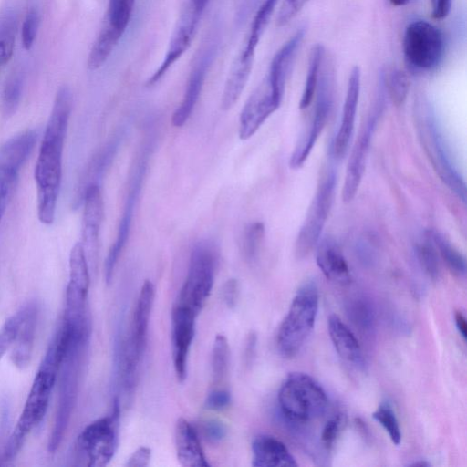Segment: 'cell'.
I'll list each match as a JSON object with an SVG mask.
<instances>
[{"instance_id":"1","label":"cell","mask_w":467,"mask_h":467,"mask_svg":"<svg viewBox=\"0 0 467 467\" xmlns=\"http://www.w3.org/2000/svg\"><path fill=\"white\" fill-rule=\"evenodd\" d=\"M72 93L60 87L46 125L35 167L37 189V216L46 225L53 223L62 179V156L69 118Z\"/></svg>"},{"instance_id":"2","label":"cell","mask_w":467,"mask_h":467,"mask_svg":"<svg viewBox=\"0 0 467 467\" xmlns=\"http://www.w3.org/2000/svg\"><path fill=\"white\" fill-rule=\"evenodd\" d=\"M63 355V343L57 330L36 374L16 427L7 438L1 465L8 463L19 453L27 435L44 419Z\"/></svg>"},{"instance_id":"3","label":"cell","mask_w":467,"mask_h":467,"mask_svg":"<svg viewBox=\"0 0 467 467\" xmlns=\"http://www.w3.org/2000/svg\"><path fill=\"white\" fill-rule=\"evenodd\" d=\"M63 355L57 384V402L54 425L48 440V451L54 453L60 446L67 430L78 393L83 361L90 335L59 327Z\"/></svg>"},{"instance_id":"4","label":"cell","mask_w":467,"mask_h":467,"mask_svg":"<svg viewBox=\"0 0 467 467\" xmlns=\"http://www.w3.org/2000/svg\"><path fill=\"white\" fill-rule=\"evenodd\" d=\"M319 293L314 282H306L296 293L276 337L280 354L295 357L304 346L315 326Z\"/></svg>"},{"instance_id":"5","label":"cell","mask_w":467,"mask_h":467,"mask_svg":"<svg viewBox=\"0 0 467 467\" xmlns=\"http://www.w3.org/2000/svg\"><path fill=\"white\" fill-rule=\"evenodd\" d=\"M327 402L321 385L303 372L287 375L278 392L280 410L293 421L306 422L320 418L327 410Z\"/></svg>"},{"instance_id":"6","label":"cell","mask_w":467,"mask_h":467,"mask_svg":"<svg viewBox=\"0 0 467 467\" xmlns=\"http://www.w3.org/2000/svg\"><path fill=\"white\" fill-rule=\"evenodd\" d=\"M119 401L114 399L111 413L89 423L78 435L75 446L78 465L106 466L119 442Z\"/></svg>"},{"instance_id":"7","label":"cell","mask_w":467,"mask_h":467,"mask_svg":"<svg viewBox=\"0 0 467 467\" xmlns=\"http://www.w3.org/2000/svg\"><path fill=\"white\" fill-rule=\"evenodd\" d=\"M217 258V251L213 244L201 242L194 246L175 306L188 309L198 317L213 288Z\"/></svg>"},{"instance_id":"8","label":"cell","mask_w":467,"mask_h":467,"mask_svg":"<svg viewBox=\"0 0 467 467\" xmlns=\"http://www.w3.org/2000/svg\"><path fill=\"white\" fill-rule=\"evenodd\" d=\"M402 47L407 65L414 71L427 72L435 69L442 61L445 39L434 25L416 20L407 26Z\"/></svg>"},{"instance_id":"9","label":"cell","mask_w":467,"mask_h":467,"mask_svg":"<svg viewBox=\"0 0 467 467\" xmlns=\"http://www.w3.org/2000/svg\"><path fill=\"white\" fill-rule=\"evenodd\" d=\"M421 111L417 117V123L424 149L441 179L459 199L465 202L464 180L454 166L436 117L429 108H424Z\"/></svg>"},{"instance_id":"10","label":"cell","mask_w":467,"mask_h":467,"mask_svg":"<svg viewBox=\"0 0 467 467\" xmlns=\"http://www.w3.org/2000/svg\"><path fill=\"white\" fill-rule=\"evenodd\" d=\"M334 80L333 67L330 61L324 57L315 94L313 116L307 131L291 154L289 165L292 169H298L304 165L327 122L333 105Z\"/></svg>"},{"instance_id":"11","label":"cell","mask_w":467,"mask_h":467,"mask_svg":"<svg viewBox=\"0 0 467 467\" xmlns=\"http://www.w3.org/2000/svg\"><path fill=\"white\" fill-rule=\"evenodd\" d=\"M336 175L330 170L320 181L296 240V253L307 254L319 242L334 199Z\"/></svg>"},{"instance_id":"12","label":"cell","mask_w":467,"mask_h":467,"mask_svg":"<svg viewBox=\"0 0 467 467\" xmlns=\"http://www.w3.org/2000/svg\"><path fill=\"white\" fill-rule=\"evenodd\" d=\"M150 149V148L148 146L140 151L130 173L129 189L119 223L118 234L105 260V279L108 284L110 283L112 279L114 269L129 238L135 205L141 191L142 182L148 165Z\"/></svg>"},{"instance_id":"13","label":"cell","mask_w":467,"mask_h":467,"mask_svg":"<svg viewBox=\"0 0 467 467\" xmlns=\"http://www.w3.org/2000/svg\"><path fill=\"white\" fill-rule=\"evenodd\" d=\"M37 133L24 130L0 147V222L5 213L19 171L32 152Z\"/></svg>"},{"instance_id":"14","label":"cell","mask_w":467,"mask_h":467,"mask_svg":"<svg viewBox=\"0 0 467 467\" xmlns=\"http://www.w3.org/2000/svg\"><path fill=\"white\" fill-rule=\"evenodd\" d=\"M202 16V13L195 10L185 2L171 33L163 59L159 67L146 81L148 88L156 85L189 49L198 30Z\"/></svg>"},{"instance_id":"15","label":"cell","mask_w":467,"mask_h":467,"mask_svg":"<svg viewBox=\"0 0 467 467\" xmlns=\"http://www.w3.org/2000/svg\"><path fill=\"white\" fill-rule=\"evenodd\" d=\"M82 203L84 209L81 227V244L88 266L90 265V267L94 268L98 261L99 232L104 214L103 199L99 184L92 183L87 187L83 195Z\"/></svg>"},{"instance_id":"16","label":"cell","mask_w":467,"mask_h":467,"mask_svg":"<svg viewBox=\"0 0 467 467\" xmlns=\"http://www.w3.org/2000/svg\"><path fill=\"white\" fill-rule=\"evenodd\" d=\"M282 100L274 93L265 78L244 105L239 118V137L251 138L280 106Z\"/></svg>"},{"instance_id":"17","label":"cell","mask_w":467,"mask_h":467,"mask_svg":"<svg viewBox=\"0 0 467 467\" xmlns=\"http://www.w3.org/2000/svg\"><path fill=\"white\" fill-rule=\"evenodd\" d=\"M377 106V109L373 111V114H370L366 125L362 128L348 161L342 188V199L345 202H351L356 196L365 173L371 140L378 121L379 113L380 112L379 104Z\"/></svg>"},{"instance_id":"18","label":"cell","mask_w":467,"mask_h":467,"mask_svg":"<svg viewBox=\"0 0 467 467\" xmlns=\"http://www.w3.org/2000/svg\"><path fill=\"white\" fill-rule=\"evenodd\" d=\"M214 43L205 45L197 54L192 66L182 102L173 112L171 124L180 128L190 118L200 98L209 67L215 53Z\"/></svg>"},{"instance_id":"19","label":"cell","mask_w":467,"mask_h":467,"mask_svg":"<svg viewBox=\"0 0 467 467\" xmlns=\"http://www.w3.org/2000/svg\"><path fill=\"white\" fill-rule=\"evenodd\" d=\"M197 316L188 309L173 306L171 312V341L173 366L180 381L187 375V360L195 333Z\"/></svg>"},{"instance_id":"20","label":"cell","mask_w":467,"mask_h":467,"mask_svg":"<svg viewBox=\"0 0 467 467\" xmlns=\"http://www.w3.org/2000/svg\"><path fill=\"white\" fill-rule=\"evenodd\" d=\"M360 87L361 72L356 66L352 67L349 74L340 123L332 144L331 150L336 159H341L349 146L355 127Z\"/></svg>"},{"instance_id":"21","label":"cell","mask_w":467,"mask_h":467,"mask_svg":"<svg viewBox=\"0 0 467 467\" xmlns=\"http://www.w3.org/2000/svg\"><path fill=\"white\" fill-rule=\"evenodd\" d=\"M21 320L12 345L11 359L19 368H26L31 358L36 331L38 306L35 302H28L21 308Z\"/></svg>"},{"instance_id":"22","label":"cell","mask_w":467,"mask_h":467,"mask_svg":"<svg viewBox=\"0 0 467 467\" xmlns=\"http://www.w3.org/2000/svg\"><path fill=\"white\" fill-rule=\"evenodd\" d=\"M304 28L298 29L275 54L265 76L275 95L283 99L285 82L296 51L304 38Z\"/></svg>"},{"instance_id":"23","label":"cell","mask_w":467,"mask_h":467,"mask_svg":"<svg viewBox=\"0 0 467 467\" xmlns=\"http://www.w3.org/2000/svg\"><path fill=\"white\" fill-rule=\"evenodd\" d=\"M254 467H295L297 462L287 447L277 438L260 434L252 442Z\"/></svg>"},{"instance_id":"24","label":"cell","mask_w":467,"mask_h":467,"mask_svg":"<svg viewBox=\"0 0 467 467\" xmlns=\"http://www.w3.org/2000/svg\"><path fill=\"white\" fill-rule=\"evenodd\" d=\"M174 441L177 459L184 467H209L195 429L184 418L175 424Z\"/></svg>"},{"instance_id":"25","label":"cell","mask_w":467,"mask_h":467,"mask_svg":"<svg viewBox=\"0 0 467 467\" xmlns=\"http://www.w3.org/2000/svg\"><path fill=\"white\" fill-rule=\"evenodd\" d=\"M278 0H264L256 11L243 47L233 61L234 64L253 69L256 48L270 21Z\"/></svg>"},{"instance_id":"26","label":"cell","mask_w":467,"mask_h":467,"mask_svg":"<svg viewBox=\"0 0 467 467\" xmlns=\"http://www.w3.org/2000/svg\"><path fill=\"white\" fill-rule=\"evenodd\" d=\"M319 241L316 260L321 272L332 282L349 283L350 270L337 244L331 237Z\"/></svg>"},{"instance_id":"27","label":"cell","mask_w":467,"mask_h":467,"mask_svg":"<svg viewBox=\"0 0 467 467\" xmlns=\"http://www.w3.org/2000/svg\"><path fill=\"white\" fill-rule=\"evenodd\" d=\"M330 339L337 354L349 364L361 368L364 356L359 342L349 328L337 315H331L327 320Z\"/></svg>"},{"instance_id":"28","label":"cell","mask_w":467,"mask_h":467,"mask_svg":"<svg viewBox=\"0 0 467 467\" xmlns=\"http://www.w3.org/2000/svg\"><path fill=\"white\" fill-rule=\"evenodd\" d=\"M135 0H109L105 18L98 36L117 47L132 16Z\"/></svg>"},{"instance_id":"29","label":"cell","mask_w":467,"mask_h":467,"mask_svg":"<svg viewBox=\"0 0 467 467\" xmlns=\"http://www.w3.org/2000/svg\"><path fill=\"white\" fill-rule=\"evenodd\" d=\"M118 134L109 140L92 157L88 164L81 179L79 180L73 201V207L76 209L82 204L83 195L89 184L97 183L103 176L107 168L110 165L120 142Z\"/></svg>"},{"instance_id":"30","label":"cell","mask_w":467,"mask_h":467,"mask_svg":"<svg viewBox=\"0 0 467 467\" xmlns=\"http://www.w3.org/2000/svg\"><path fill=\"white\" fill-rule=\"evenodd\" d=\"M427 236L434 244L438 254L456 275L463 276L466 274V260L462 253L440 232L431 230Z\"/></svg>"},{"instance_id":"31","label":"cell","mask_w":467,"mask_h":467,"mask_svg":"<svg viewBox=\"0 0 467 467\" xmlns=\"http://www.w3.org/2000/svg\"><path fill=\"white\" fill-rule=\"evenodd\" d=\"M17 30V16L13 6L5 7L0 13V67L12 57Z\"/></svg>"},{"instance_id":"32","label":"cell","mask_w":467,"mask_h":467,"mask_svg":"<svg viewBox=\"0 0 467 467\" xmlns=\"http://www.w3.org/2000/svg\"><path fill=\"white\" fill-rule=\"evenodd\" d=\"M325 54V48L321 44L315 45L311 49L307 75L299 102V108L301 109L308 108L315 98Z\"/></svg>"},{"instance_id":"33","label":"cell","mask_w":467,"mask_h":467,"mask_svg":"<svg viewBox=\"0 0 467 467\" xmlns=\"http://www.w3.org/2000/svg\"><path fill=\"white\" fill-rule=\"evenodd\" d=\"M347 315L353 325L364 333H371L375 328V308L372 303L363 296L352 298L348 303Z\"/></svg>"},{"instance_id":"34","label":"cell","mask_w":467,"mask_h":467,"mask_svg":"<svg viewBox=\"0 0 467 467\" xmlns=\"http://www.w3.org/2000/svg\"><path fill=\"white\" fill-rule=\"evenodd\" d=\"M24 78L20 71H14L5 80L1 95V111L5 117L16 113L21 100Z\"/></svg>"},{"instance_id":"35","label":"cell","mask_w":467,"mask_h":467,"mask_svg":"<svg viewBox=\"0 0 467 467\" xmlns=\"http://www.w3.org/2000/svg\"><path fill=\"white\" fill-rule=\"evenodd\" d=\"M230 349L224 335H216L211 355L212 379L214 384L221 383L227 376Z\"/></svg>"},{"instance_id":"36","label":"cell","mask_w":467,"mask_h":467,"mask_svg":"<svg viewBox=\"0 0 467 467\" xmlns=\"http://www.w3.org/2000/svg\"><path fill=\"white\" fill-rule=\"evenodd\" d=\"M372 417L388 432L392 443L399 445L401 441V431L395 410L390 402L388 400L382 401L372 413Z\"/></svg>"},{"instance_id":"37","label":"cell","mask_w":467,"mask_h":467,"mask_svg":"<svg viewBox=\"0 0 467 467\" xmlns=\"http://www.w3.org/2000/svg\"><path fill=\"white\" fill-rule=\"evenodd\" d=\"M416 254L420 266L428 276L432 280H437L441 274L438 252L428 236L426 241L417 244Z\"/></svg>"},{"instance_id":"38","label":"cell","mask_w":467,"mask_h":467,"mask_svg":"<svg viewBox=\"0 0 467 467\" xmlns=\"http://www.w3.org/2000/svg\"><path fill=\"white\" fill-rule=\"evenodd\" d=\"M264 236L265 225L262 222H254L247 225L242 241V252L247 261L256 258Z\"/></svg>"},{"instance_id":"39","label":"cell","mask_w":467,"mask_h":467,"mask_svg":"<svg viewBox=\"0 0 467 467\" xmlns=\"http://www.w3.org/2000/svg\"><path fill=\"white\" fill-rule=\"evenodd\" d=\"M40 21L41 15L38 6L36 4L30 5L26 12L21 29L22 45L26 50L32 48L37 36Z\"/></svg>"},{"instance_id":"40","label":"cell","mask_w":467,"mask_h":467,"mask_svg":"<svg viewBox=\"0 0 467 467\" xmlns=\"http://www.w3.org/2000/svg\"><path fill=\"white\" fill-rule=\"evenodd\" d=\"M386 86L391 101L400 106L408 96L410 89V79L408 75L400 70L395 69L386 78Z\"/></svg>"},{"instance_id":"41","label":"cell","mask_w":467,"mask_h":467,"mask_svg":"<svg viewBox=\"0 0 467 467\" xmlns=\"http://www.w3.org/2000/svg\"><path fill=\"white\" fill-rule=\"evenodd\" d=\"M21 320L20 309L8 317L0 328V359L12 347Z\"/></svg>"},{"instance_id":"42","label":"cell","mask_w":467,"mask_h":467,"mask_svg":"<svg viewBox=\"0 0 467 467\" xmlns=\"http://www.w3.org/2000/svg\"><path fill=\"white\" fill-rule=\"evenodd\" d=\"M344 416L340 413L334 415L324 425L320 435L321 443L326 449H330L337 439L343 424Z\"/></svg>"},{"instance_id":"43","label":"cell","mask_w":467,"mask_h":467,"mask_svg":"<svg viewBox=\"0 0 467 467\" xmlns=\"http://www.w3.org/2000/svg\"><path fill=\"white\" fill-rule=\"evenodd\" d=\"M309 0H285L277 16V25L284 26L293 19Z\"/></svg>"},{"instance_id":"44","label":"cell","mask_w":467,"mask_h":467,"mask_svg":"<svg viewBox=\"0 0 467 467\" xmlns=\"http://www.w3.org/2000/svg\"><path fill=\"white\" fill-rule=\"evenodd\" d=\"M202 431L208 441L219 442L225 438L227 429L222 421L211 419L202 422Z\"/></svg>"},{"instance_id":"45","label":"cell","mask_w":467,"mask_h":467,"mask_svg":"<svg viewBox=\"0 0 467 467\" xmlns=\"http://www.w3.org/2000/svg\"><path fill=\"white\" fill-rule=\"evenodd\" d=\"M231 402V394L223 389H216L212 390L206 400L205 406L210 410H223Z\"/></svg>"},{"instance_id":"46","label":"cell","mask_w":467,"mask_h":467,"mask_svg":"<svg viewBox=\"0 0 467 467\" xmlns=\"http://www.w3.org/2000/svg\"><path fill=\"white\" fill-rule=\"evenodd\" d=\"M151 458L150 448L142 446L138 448L127 460L128 467H145L148 466Z\"/></svg>"},{"instance_id":"47","label":"cell","mask_w":467,"mask_h":467,"mask_svg":"<svg viewBox=\"0 0 467 467\" xmlns=\"http://www.w3.org/2000/svg\"><path fill=\"white\" fill-rule=\"evenodd\" d=\"M239 294V285L236 279L227 280L222 290L223 299L228 307H234L236 305Z\"/></svg>"},{"instance_id":"48","label":"cell","mask_w":467,"mask_h":467,"mask_svg":"<svg viewBox=\"0 0 467 467\" xmlns=\"http://www.w3.org/2000/svg\"><path fill=\"white\" fill-rule=\"evenodd\" d=\"M431 6V16L434 19L441 20L445 18L451 7L452 0H430Z\"/></svg>"},{"instance_id":"49","label":"cell","mask_w":467,"mask_h":467,"mask_svg":"<svg viewBox=\"0 0 467 467\" xmlns=\"http://www.w3.org/2000/svg\"><path fill=\"white\" fill-rule=\"evenodd\" d=\"M454 320H455V326L457 327L459 334L463 338V340H466L467 325H466V318H465L464 315L459 310L455 311Z\"/></svg>"},{"instance_id":"50","label":"cell","mask_w":467,"mask_h":467,"mask_svg":"<svg viewBox=\"0 0 467 467\" xmlns=\"http://www.w3.org/2000/svg\"><path fill=\"white\" fill-rule=\"evenodd\" d=\"M210 1L211 0H187L186 2L197 11L203 13Z\"/></svg>"},{"instance_id":"51","label":"cell","mask_w":467,"mask_h":467,"mask_svg":"<svg viewBox=\"0 0 467 467\" xmlns=\"http://www.w3.org/2000/svg\"><path fill=\"white\" fill-rule=\"evenodd\" d=\"M413 0H389L392 5L394 6H404L410 4Z\"/></svg>"},{"instance_id":"52","label":"cell","mask_w":467,"mask_h":467,"mask_svg":"<svg viewBox=\"0 0 467 467\" xmlns=\"http://www.w3.org/2000/svg\"><path fill=\"white\" fill-rule=\"evenodd\" d=\"M410 466H430V463L427 462L426 461H423V460H420L419 462H415L413 463H410L409 464Z\"/></svg>"}]
</instances>
